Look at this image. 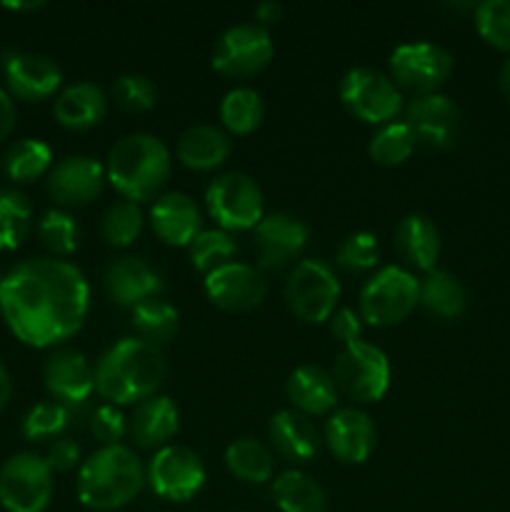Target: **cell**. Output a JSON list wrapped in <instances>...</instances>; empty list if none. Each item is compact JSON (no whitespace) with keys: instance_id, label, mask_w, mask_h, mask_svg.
I'll return each mask as SVG.
<instances>
[{"instance_id":"7dc6e473","label":"cell","mask_w":510,"mask_h":512,"mask_svg":"<svg viewBox=\"0 0 510 512\" xmlns=\"http://www.w3.org/2000/svg\"><path fill=\"white\" fill-rule=\"evenodd\" d=\"M15 120H18V110H15L13 98H10L8 90L0 88V140H5L13 133Z\"/></svg>"},{"instance_id":"681fc988","label":"cell","mask_w":510,"mask_h":512,"mask_svg":"<svg viewBox=\"0 0 510 512\" xmlns=\"http://www.w3.org/2000/svg\"><path fill=\"white\" fill-rule=\"evenodd\" d=\"M10 398H13V380H10L8 368H5L3 360H0V410L8 408Z\"/></svg>"},{"instance_id":"7a4b0ae2","label":"cell","mask_w":510,"mask_h":512,"mask_svg":"<svg viewBox=\"0 0 510 512\" xmlns=\"http://www.w3.org/2000/svg\"><path fill=\"white\" fill-rule=\"evenodd\" d=\"M163 348L140 338H123L110 345L95 365V393L108 405H138L158 395L165 378Z\"/></svg>"},{"instance_id":"30bf717a","label":"cell","mask_w":510,"mask_h":512,"mask_svg":"<svg viewBox=\"0 0 510 512\" xmlns=\"http://www.w3.org/2000/svg\"><path fill=\"white\" fill-rule=\"evenodd\" d=\"M53 488V470L43 455L18 453L0 468V505L5 512H45Z\"/></svg>"},{"instance_id":"f1b7e54d","label":"cell","mask_w":510,"mask_h":512,"mask_svg":"<svg viewBox=\"0 0 510 512\" xmlns=\"http://www.w3.org/2000/svg\"><path fill=\"white\" fill-rule=\"evenodd\" d=\"M225 468L233 478L248 485L273 483L275 455L255 438H238L225 448Z\"/></svg>"},{"instance_id":"60d3db41","label":"cell","mask_w":510,"mask_h":512,"mask_svg":"<svg viewBox=\"0 0 510 512\" xmlns=\"http://www.w3.org/2000/svg\"><path fill=\"white\" fill-rule=\"evenodd\" d=\"M473 23L480 38L495 50L510 53V0H485L473 8Z\"/></svg>"},{"instance_id":"f5cc1de1","label":"cell","mask_w":510,"mask_h":512,"mask_svg":"<svg viewBox=\"0 0 510 512\" xmlns=\"http://www.w3.org/2000/svg\"><path fill=\"white\" fill-rule=\"evenodd\" d=\"M0 283H3V275H0Z\"/></svg>"},{"instance_id":"8d00e7d4","label":"cell","mask_w":510,"mask_h":512,"mask_svg":"<svg viewBox=\"0 0 510 512\" xmlns=\"http://www.w3.org/2000/svg\"><path fill=\"white\" fill-rule=\"evenodd\" d=\"M143 210L138 203L130 200H115L105 208L103 218H100V235L113 248H128L138 240L143 233Z\"/></svg>"},{"instance_id":"7bdbcfd3","label":"cell","mask_w":510,"mask_h":512,"mask_svg":"<svg viewBox=\"0 0 510 512\" xmlns=\"http://www.w3.org/2000/svg\"><path fill=\"white\" fill-rule=\"evenodd\" d=\"M113 98L128 113H148L158 103V88L143 73H125L115 78Z\"/></svg>"},{"instance_id":"277c9868","label":"cell","mask_w":510,"mask_h":512,"mask_svg":"<svg viewBox=\"0 0 510 512\" xmlns=\"http://www.w3.org/2000/svg\"><path fill=\"white\" fill-rule=\"evenodd\" d=\"M173 158L158 135L133 133L120 138L105 160L108 183L130 203H145L163 195Z\"/></svg>"},{"instance_id":"484cf974","label":"cell","mask_w":510,"mask_h":512,"mask_svg":"<svg viewBox=\"0 0 510 512\" xmlns=\"http://www.w3.org/2000/svg\"><path fill=\"white\" fill-rule=\"evenodd\" d=\"M393 245L408 268L428 275L440 258V230L428 215H405L395 228Z\"/></svg>"},{"instance_id":"c3c4849f","label":"cell","mask_w":510,"mask_h":512,"mask_svg":"<svg viewBox=\"0 0 510 512\" xmlns=\"http://www.w3.org/2000/svg\"><path fill=\"white\" fill-rule=\"evenodd\" d=\"M280 18H283V5L275 3V0H263V3L255 5V23L260 28L268 30V25L280 23Z\"/></svg>"},{"instance_id":"816d5d0a","label":"cell","mask_w":510,"mask_h":512,"mask_svg":"<svg viewBox=\"0 0 510 512\" xmlns=\"http://www.w3.org/2000/svg\"><path fill=\"white\" fill-rule=\"evenodd\" d=\"M3 8H8V10H20V13H25V10H40V8H45V3L43 0H30V3H3Z\"/></svg>"},{"instance_id":"7c38bea8","label":"cell","mask_w":510,"mask_h":512,"mask_svg":"<svg viewBox=\"0 0 510 512\" xmlns=\"http://www.w3.org/2000/svg\"><path fill=\"white\" fill-rule=\"evenodd\" d=\"M273 38L258 23H238L218 35L210 65L228 78H253L273 60Z\"/></svg>"},{"instance_id":"3957f363","label":"cell","mask_w":510,"mask_h":512,"mask_svg":"<svg viewBox=\"0 0 510 512\" xmlns=\"http://www.w3.org/2000/svg\"><path fill=\"white\" fill-rule=\"evenodd\" d=\"M145 465L128 445H103L80 463L75 493L88 510L113 512L133 503L145 488Z\"/></svg>"},{"instance_id":"5b68a950","label":"cell","mask_w":510,"mask_h":512,"mask_svg":"<svg viewBox=\"0 0 510 512\" xmlns=\"http://www.w3.org/2000/svg\"><path fill=\"white\" fill-rule=\"evenodd\" d=\"M420 305V280L400 265H385L360 290V318L375 328H390Z\"/></svg>"},{"instance_id":"cb8c5ba5","label":"cell","mask_w":510,"mask_h":512,"mask_svg":"<svg viewBox=\"0 0 510 512\" xmlns=\"http://www.w3.org/2000/svg\"><path fill=\"white\" fill-rule=\"evenodd\" d=\"M180 428L178 405L168 395H153L133 408L128 418V438L135 448L160 450L170 445Z\"/></svg>"},{"instance_id":"603a6c76","label":"cell","mask_w":510,"mask_h":512,"mask_svg":"<svg viewBox=\"0 0 510 512\" xmlns=\"http://www.w3.org/2000/svg\"><path fill=\"white\" fill-rule=\"evenodd\" d=\"M268 440L270 450L293 465L310 463L320 450V430L315 428L313 418L293 408L280 410L270 418Z\"/></svg>"},{"instance_id":"8fae6325","label":"cell","mask_w":510,"mask_h":512,"mask_svg":"<svg viewBox=\"0 0 510 512\" xmlns=\"http://www.w3.org/2000/svg\"><path fill=\"white\" fill-rule=\"evenodd\" d=\"M145 483L168 503H188L203 490L205 463L185 445H165L155 450L145 465Z\"/></svg>"},{"instance_id":"f907efd6","label":"cell","mask_w":510,"mask_h":512,"mask_svg":"<svg viewBox=\"0 0 510 512\" xmlns=\"http://www.w3.org/2000/svg\"><path fill=\"white\" fill-rule=\"evenodd\" d=\"M498 90L505 100L510 103V58L500 65L498 70Z\"/></svg>"},{"instance_id":"d6986e66","label":"cell","mask_w":510,"mask_h":512,"mask_svg":"<svg viewBox=\"0 0 510 512\" xmlns=\"http://www.w3.org/2000/svg\"><path fill=\"white\" fill-rule=\"evenodd\" d=\"M323 440L335 460L345 465H360L373 455L378 430L365 410L335 408L325 420Z\"/></svg>"},{"instance_id":"1f68e13d","label":"cell","mask_w":510,"mask_h":512,"mask_svg":"<svg viewBox=\"0 0 510 512\" xmlns=\"http://www.w3.org/2000/svg\"><path fill=\"white\" fill-rule=\"evenodd\" d=\"M130 323H133L135 338L163 348V345H168L178 335L180 313L168 300L150 298L130 310Z\"/></svg>"},{"instance_id":"5bb4252c","label":"cell","mask_w":510,"mask_h":512,"mask_svg":"<svg viewBox=\"0 0 510 512\" xmlns=\"http://www.w3.org/2000/svg\"><path fill=\"white\" fill-rule=\"evenodd\" d=\"M0 68H3L10 98L25 100V103L53 98L63 85L60 65L43 53L10 48L0 55Z\"/></svg>"},{"instance_id":"ab89813d","label":"cell","mask_w":510,"mask_h":512,"mask_svg":"<svg viewBox=\"0 0 510 512\" xmlns=\"http://www.w3.org/2000/svg\"><path fill=\"white\" fill-rule=\"evenodd\" d=\"M73 420V410L65 408L63 403H55V400H45V403L33 405V408L25 413L23 435L33 443H40V440H58L60 435L65 433V428Z\"/></svg>"},{"instance_id":"83f0119b","label":"cell","mask_w":510,"mask_h":512,"mask_svg":"<svg viewBox=\"0 0 510 512\" xmlns=\"http://www.w3.org/2000/svg\"><path fill=\"white\" fill-rule=\"evenodd\" d=\"M230 150H233V143H230L228 133L208 123H195L185 128L175 145V155L180 163L198 173L220 168L230 158Z\"/></svg>"},{"instance_id":"9a60e30c","label":"cell","mask_w":510,"mask_h":512,"mask_svg":"<svg viewBox=\"0 0 510 512\" xmlns=\"http://www.w3.org/2000/svg\"><path fill=\"white\" fill-rule=\"evenodd\" d=\"M310 240L308 225L290 213H268L255 225V250L260 268L268 273L288 268L303 255Z\"/></svg>"},{"instance_id":"ee69618b","label":"cell","mask_w":510,"mask_h":512,"mask_svg":"<svg viewBox=\"0 0 510 512\" xmlns=\"http://www.w3.org/2000/svg\"><path fill=\"white\" fill-rule=\"evenodd\" d=\"M90 433L98 443L103 445H120V440L128 435V418L123 415V410L115 408V405H100L90 415Z\"/></svg>"},{"instance_id":"4fadbf2b","label":"cell","mask_w":510,"mask_h":512,"mask_svg":"<svg viewBox=\"0 0 510 512\" xmlns=\"http://www.w3.org/2000/svg\"><path fill=\"white\" fill-rule=\"evenodd\" d=\"M390 78L400 90L415 95L440 93L453 73V55L435 43H403L390 53Z\"/></svg>"},{"instance_id":"ac0fdd59","label":"cell","mask_w":510,"mask_h":512,"mask_svg":"<svg viewBox=\"0 0 510 512\" xmlns=\"http://www.w3.org/2000/svg\"><path fill=\"white\" fill-rule=\"evenodd\" d=\"M405 123L415 133L418 143L428 148L448 150L460 138V110L455 100L443 93L415 95L405 105Z\"/></svg>"},{"instance_id":"4dcf8cb0","label":"cell","mask_w":510,"mask_h":512,"mask_svg":"<svg viewBox=\"0 0 510 512\" xmlns=\"http://www.w3.org/2000/svg\"><path fill=\"white\" fill-rule=\"evenodd\" d=\"M420 305L435 318L455 320L468 308V293L453 273L435 268L420 280Z\"/></svg>"},{"instance_id":"f546056e","label":"cell","mask_w":510,"mask_h":512,"mask_svg":"<svg viewBox=\"0 0 510 512\" xmlns=\"http://www.w3.org/2000/svg\"><path fill=\"white\" fill-rule=\"evenodd\" d=\"M270 493L280 512H325V505H328L323 485L295 468L275 475Z\"/></svg>"},{"instance_id":"6da1fadb","label":"cell","mask_w":510,"mask_h":512,"mask_svg":"<svg viewBox=\"0 0 510 512\" xmlns=\"http://www.w3.org/2000/svg\"><path fill=\"white\" fill-rule=\"evenodd\" d=\"M90 285L78 265L60 258H28L0 283V315L30 348H53L83 328Z\"/></svg>"},{"instance_id":"44dd1931","label":"cell","mask_w":510,"mask_h":512,"mask_svg":"<svg viewBox=\"0 0 510 512\" xmlns=\"http://www.w3.org/2000/svg\"><path fill=\"white\" fill-rule=\"evenodd\" d=\"M43 380L55 403H63L65 408L73 410L93 395L95 368L80 350L60 348L45 360Z\"/></svg>"},{"instance_id":"7402d4cb","label":"cell","mask_w":510,"mask_h":512,"mask_svg":"<svg viewBox=\"0 0 510 512\" xmlns=\"http://www.w3.org/2000/svg\"><path fill=\"white\" fill-rule=\"evenodd\" d=\"M150 228L173 248H188L203 230V215L188 193H163L150 208Z\"/></svg>"},{"instance_id":"4316f807","label":"cell","mask_w":510,"mask_h":512,"mask_svg":"<svg viewBox=\"0 0 510 512\" xmlns=\"http://www.w3.org/2000/svg\"><path fill=\"white\" fill-rule=\"evenodd\" d=\"M108 113V98L103 88H98L90 80L70 83L55 95L53 115L63 128L68 130H90L103 123Z\"/></svg>"},{"instance_id":"ba28073f","label":"cell","mask_w":510,"mask_h":512,"mask_svg":"<svg viewBox=\"0 0 510 512\" xmlns=\"http://www.w3.org/2000/svg\"><path fill=\"white\" fill-rule=\"evenodd\" d=\"M338 95L350 115L368 125L393 123L405 110L403 90L390 75L375 68H350L340 78Z\"/></svg>"},{"instance_id":"8992f818","label":"cell","mask_w":510,"mask_h":512,"mask_svg":"<svg viewBox=\"0 0 510 512\" xmlns=\"http://www.w3.org/2000/svg\"><path fill=\"white\" fill-rule=\"evenodd\" d=\"M283 293L295 318L308 325L328 323L340 298V280L330 263L305 258L290 268Z\"/></svg>"},{"instance_id":"52a82bcc","label":"cell","mask_w":510,"mask_h":512,"mask_svg":"<svg viewBox=\"0 0 510 512\" xmlns=\"http://www.w3.org/2000/svg\"><path fill=\"white\" fill-rule=\"evenodd\" d=\"M205 208L225 233L255 230V225L265 218L263 190L255 183V178L238 170L210 180L205 188Z\"/></svg>"},{"instance_id":"836d02e7","label":"cell","mask_w":510,"mask_h":512,"mask_svg":"<svg viewBox=\"0 0 510 512\" xmlns=\"http://www.w3.org/2000/svg\"><path fill=\"white\" fill-rule=\"evenodd\" d=\"M265 118L263 98L255 88H240L228 90L220 100V120H223L225 130L233 135H250L260 128Z\"/></svg>"},{"instance_id":"d6a6232c","label":"cell","mask_w":510,"mask_h":512,"mask_svg":"<svg viewBox=\"0 0 510 512\" xmlns=\"http://www.w3.org/2000/svg\"><path fill=\"white\" fill-rule=\"evenodd\" d=\"M3 165L13 183H35L53 168V150L38 138L15 140L5 153Z\"/></svg>"},{"instance_id":"d4e9b609","label":"cell","mask_w":510,"mask_h":512,"mask_svg":"<svg viewBox=\"0 0 510 512\" xmlns=\"http://www.w3.org/2000/svg\"><path fill=\"white\" fill-rule=\"evenodd\" d=\"M290 405L308 418H328L338 405V388L333 373L320 365H298L285 383Z\"/></svg>"},{"instance_id":"bcb514c9","label":"cell","mask_w":510,"mask_h":512,"mask_svg":"<svg viewBox=\"0 0 510 512\" xmlns=\"http://www.w3.org/2000/svg\"><path fill=\"white\" fill-rule=\"evenodd\" d=\"M328 328L330 335L345 348V345L360 340V335H363V318L353 308H335V313L328 320Z\"/></svg>"},{"instance_id":"74e56055","label":"cell","mask_w":510,"mask_h":512,"mask_svg":"<svg viewBox=\"0 0 510 512\" xmlns=\"http://www.w3.org/2000/svg\"><path fill=\"white\" fill-rule=\"evenodd\" d=\"M190 250V263L200 273H213V270L223 268V265L233 263L235 253H238V243L233 240V235L225 233L220 228L200 230L198 238L188 245Z\"/></svg>"},{"instance_id":"e575fe53","label":"cell","mask_w":510,"mask_h":512,"mask_svg":"<svg viewBox=\"0 0 510 512\" xmlns=\"http://www.w3.org/2000/svg\"><path fill=\"white\" fill-rule=\"evenodd\" d=\"M33 228L30 200L15 188H0V250H18Z\"/></svg>"},{"instance_id":"f6af8a7d","label":"cell","mask_w":510,"mask_h":512,"mask_svg":"<svg viewBox=\"0 0 510 512\" xmlns=\"http://www.w3.org/2000/svg\"><path fill=\"white\" fill-rule=\"evenodd\" d=\"M43 458L53 473H70V470L80 468V463H83L80 460V445L70 438L53 440Z\"/></svg>"},{"instance_id":"b9f144b4","label":"cell","mask_w":510,"mask_h":512,"mask_svg":"<svg viewBox=\"0 0 510 512\" xmlns=\"http://www.w3.org/2000/svg\"><path fill=\"white\" fill-rule=\"evenodd\" d=\"M380 260V248L378 238L368 230H358V233H350L343 243L338 245V253H335V265L348 273H365V270H373Z\"/></svg>"},{"instance_id":"9c48e42d","label":"cell","mask_w":510,"mask_h":512,"mask_svg":"<svg viewBox=\"0 0 510 512\" xmlns=\"http://www.w3.org/2000/svg\"><path fill=\"white\" fill-rule=\"evenodd\" d=\"M338 393L355 403H378L390 388V360L378 345L355 340L345 345L333 363Z\"/></svg>"},{"instance_id":"d590c367","label":"cell","mask_w":510,"mask_h":512,"mask_svg":"<svg viewBox=\"0 0 510 512\" xmlns=\"http://www.w3.org/2000/svg\"><path fill=\"white\" fill-rule=\"evenodd\" d=\"M415 145H418V138L410 130V125L405 120H393V123H385L375 130L368 153L378 165L393 168V165L405 163L413 155Z\"/></svg>"},{"instance_id":"ffe728a7","label":"cell","mask_w":510,"mask_h":512,"mask_svg":"<svg viewBox=\"0 0 510 512\" xmlns=\"http://www.w3.org/2000/svg\"><path fill=\"white\" fill-rule=\"evenodd\" d=\"M103 290L110 303L133 310L145 300L160 298L165 283L163 275L148 260L138 258V255H123L105 268Z\"/></svg>"},{"instance_id":"e0dca14e","label":"cell","mask_w":510,"mask_h":512,"mask_svg":"<svg viewBox=\"0 0 510 512\" xmlns=\"http://www.w3.org/2000/svg\"><path fill=\"white\" fill-rule=\"evenodd\" d=\"M105 165L90 155H68L48 173V195L63 208H83L103 193Z\"/></svg>"},{"instance_id":"f35d334b","label":"cell","mask_w":510,"mask_h":512,"mask_svg":"<svg viewBox=\"0 0 510 512\" xmlns=\"http://www.w3.org/2000/svg\"><path fill=\"white\" fill-rule=\"evenodd\" d=\"M38 238L43 248L50 253V258L63 260L78 250L80 228L73 215L60 208H53L43 213V218L38 220Z\"/></svg>"},{"instance_id":"2e32d148","label":"cell","mask_w":510,"mask_h":512,"mask_svg":"<svg viewBox=\"0 0 510 512\" xmlns=\"http://www.w3.org/2000/svg\"><path fill=\"white\" fill-rule=\"evenodd\" d=\"M203 290L213 305L228 313H248V310L258 308L268 293V283H265L263 273L248 263H233L223 265V268L213 270L205 275Z\"/></svg>"}]
</instances>
